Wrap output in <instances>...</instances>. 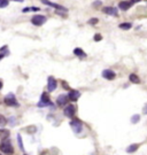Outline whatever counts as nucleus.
Returning <instances> with one entry per match:
<instances>
[{"label": "nucleus", "mask_w": 147, "mask_h": 155, "mask_svg": "<svg viewBox=\"0 0 147 155\" xmlns=\"http://www.w3.org/2000/svg\"><path fill=\"white\" fill-rule=\"evenodd\" d=\"M0 150L2 152V153H5V154H13L14 153V147H13V145L9 143V140L8 139H6L4 140L1 145H0Z\"/></svg>", "instance_id": "obj_1"}, {"label": "nucleus", "mask_w": 147, "mask_h": 155, "mask_svg": "<svg viewBox=\"0 0 147 155\" xmlns=\"http://www.w3.org/2000/svg\"><path fill=\"white\" fill-rule=\"evenodd\" d=\"M4 101H5V103L7 106H11V107H17V106H18V102H17L16 98H15V95H14L13 93L7 94L5 97V99H4Z\"/></svg>", "instance_id": "obj_2"}, {"label": "nucleus", "mask_w": 147, "mask_h": 155, "mask_svg": "<svg viewBox=\"0 0 147 155\" xmlns=\"http://www.w3.org/2000/svg\"><path fill=\"white\" fill-rule=\"evenodd\" d=\"M46 16L44 15H34L32 18H31V22L34 25H37V27H40V25H43L44 23L46 22Z\"/></svg>", "instance_id": "obj_3"}, {"label": "nucleus", "mask_w": 147, "mask_h": 155, "mask_svg": "<svg viewBox=\"0 0 147 155\" xmlns=\"http://www.w3.org/2000/svg\"><path fill=\"white\" fill-rule=\"evenodd\" d=\"M52 102L51 100H50V98H48V95H47V93L46 92H44L43 94H41V98H40V101L38 102V107H46V106H51Z\"/></svg>", "instance_id": "obj_4"}, {"label": "nucleus", "mask_w": 147, "mask_h": 155, "mask_svg": "<svg viewBox=\"0 0 147 155\" xmlns=\"http://www.w3.org/2000/svg\"><path fill=\"white\" fill-rule=\"evenodd\" d=\"M70 126H71V129H73V131L75 133H79V132H82L83 130V125H82V123L77 120H74L70 122Z\"/></svg>", "instance_id": "obj_5"}, {"label": "nucleus", "mask_w": 147, "mask_h": 155, "mask_svg": "<svg viewBox=\"0 0 147 155\" xmlns=\"http://www.w3.org/2000/svg\"><path fill=\"white\" fill-rule=\"evenodd\" d=\"M57 80H55V78L50 76L48 79H47V90H48V92H53L57 89Z\"/></svg>", "instance_id": "obj_6"}, {"label": "nucleus", "mask_w": 147, "mask_h": 155, "mask_svg": "<svg viewBox=\"0 0 147 155\" xmlns=\"http://www.w3.org/2000/svg\"><path fill=\"white\" fill-rule=\"evenodd\" d=\"M76 113V108L74 105H68L64 107V110H63V114L66 115L67 117H74V115Z\"/></svg>", "instance_id": "obj_7"}, {"label": "nucleus", "mask_w": 147, "mask_h": 155, "mask_svg": "<svg viewBox=\"0 0 147 155\" xmlns=\"http://www.w3.org/2000/svg\"><path fill=\"white\" fill-rule=\"evenodd\" d=\"M102 77L108 80H113L116 77V74L114 73L113 70H110V69H106V70L102 71Z\"/></svg>", "instance_id": "obj_8"}, {"label": "nucleus", "mask_w": 147, "mask_h": 155, "mask_svg": "<svg viewBox=\"0 0 147 155\" xmlns=\"http://www.w3.org/2000/svg\"><path fill=\"white\" fill-rule=\"evenodd\" d=\"M41 2H43V4H45V5H47V6H51V7H54V8H57V9H59V11H67V8H66V7H63V6L57 5V4H54V2H51V1H48V0H41Z\"/></svg>", "instance_id": "obj_9"}, {"label": "nucleus", "mask_w": 147, "mask_h": 155, "mask_svg": "<svg viewBox=\"0 0 147 155\" xmlns=\"http://www.w3.org/2000/svg\"><path fill=\"white\" fill-rule=\"evenodd\" d=\"M80 97V92L77 91V90H73V91L69 92V95H68V99L70 101H77Z\"/></svg>", "instance_id": "obj_10"}, {"label": "nucleus", "mask_w": 147, "mask_h": 155, "mask_svg": "<svg viewBox=\"0 0 147 155\" xmlns=\"http://www.w3.org/2000/svg\"><path fill=\"white\" fill-rule=\"evenodd\" d=\"M68 102V95H66V94H61V95H59L57 99V103L59 106H64V105H67Z\"/></svg>", "instance_id": "obj_11"}, {"label": "nucleus", "mask_w": 147, "mask_h": 155, "mask_svg": "<svg viewBox=\"0 0 147 155\" xmlns=\"http://www.w3.org/2000/svg\"><path fill=\"white\" fill-rule=\"evenodd\" d=\"M131 6H132V2H131V1H129V0H124V1H121V2L119 4V9H122V11H128Z\"/></svg>", "instance_id": "obj_12"}, {"label": "nucleus", "mask_w": 147, "mask_h": 155, "mask_svg": "<svg viewBox=\"0 0 147 155\" xmlns=\"http://www.w3.org/2000/svg\"><path fill=\"white\" fill-rule=\"evenodd\" d=\"M105 14H108V15H113V16H116L117 15V9L114 8V7H106L102 9Z\"/></svg>", "instance_id": "obj_13"}, {"label": "nucleus", "mask_w": 147, "mask_h": 155, "mask_svg": "<svg viewBox=\"0 0 147 155\" xmlns=\"http://www.w3.org/2000/svg\"><path fill=\"white\" fill-rule=\"evenodd\" d=\"M138 148H139V145H138V144H132V145H130V146H128L126 153H135Z\"/></svg>", "instance_id": "obj_14"}, {"label": "nucleus", "mask_w": 147, "mask_h": 155, "mask_svg": "<svg viewBox=\"0 0 147 155\" xmlns=\"http://www.w3.org/2000/svg\"><path fill=\"white\" fill-rule=\"evenodd\" d=\"M74 54L77 55L78 57H86V53L83 50H80V48H75L74 50Z\"/></svg>", "instance_id": "obj_15"}, {"label": "nucleus", "mask_w": 147, "mask_h": 155, "mask_svg": "<svg viewBox=\"0 0 147 155\" xmlns=\"http://www.w3.org/2000/svg\"><path fill=\"white\" fill-rule=\"evenodd\" d=\"M129 79H130V82L133 83V84H139V83H140V79H139V77H138L136 74H131L130 76H129Z\"/></svg>", "instance_id": "obj_16"}, {"label": "nucleus", "mask_w": 147, "mask_h": 155, "mask_svg": "<svg viewBox=\"0 0 147 155\" xmlns=\"http://www.w3.org/2000/svg\"><path fill=\"white\" fill-rule=\"evenodd\" d=\"M8 137H9V131H8V130H5V129H0V138L7 139Z\"/></svg>", "instance_id": "obj_17"}, {"label": "nucleus", "mask_w": 147, "mask_h": 155, "mask_svg": "<svg viewBox=\"0 0 147 155\" xmlns=\"http://www.w3.org/2000/svg\"><path fill=\"white\" fill-rule=\"evenodd\" d=\"M139 121H140V115L135 114L132 117H131V123H132V124H136V123H138Z\"/></svg>", "instance_id": "obj_18"}, {"label": "nucleus", "mask_w": 147, "mask_h": 155, "mask_svg": "<svg viewBox=\"0 0 147 155\" xmlns=\"http://www.w3.org/2000/svg\"><path fill=\"white\" fill-rule=\"evenodd\" d=\"M40 8H38V7H27V8H24L23 9V13H28V11H38Z\"/></svg>", "instance_id": "obj_19"}, {"label": "nucleus", "mask_w": 147, "mask_h": 155, "mask_svg": "<svg viewBox=\"0 0 147 155\" xmlns=\"http://www.w3.org/2000/svg\"><path fill=\"white\" fill-rule=\"evenodd\" d=\"M131 23H121L119 24V28L122 29V30H129V29H131Z\"/></svg>", "instance_id": "obj_20"}, {"label": "nucleus", "mask_w": 147, "mask_h": 155, "mask_svg": "<svg viewBox=\"0 0 147 155\" xmlns=\"http://www.w3.org/2000/svg\"><path fill=\"white\" fill-rule=\"evenodd\" d=\"M7 124V118L4 115H0V126H5Z\"/></svg>", "instance_id": "obj_21"}, {"label": "nucleus", "mask_w": 147, "mask_h": 155, "mask_svg": "<svg viewBox=\"0 0 147 155\" xmlns=\"http://www.w3.org/2000/svg\"><path fill=\"white\" fill-rule=\"evenodd\" d=\"M9 4V0H0V8H5Z\"/></svg>", "instance_id": "obj_22"}, {"label": "nucleus", "mask_w": 147, "mask_h": 155, "mask_svg": "<svg viewBox=\"0 0 147 155\" xmlns=\"http://www.w3.org/2000/svg\"><path fill=\"white\" fill-rule=\"evenodd\" d=\"M17 140H18V144H20V148L22 149H24V147H23V144H22V139H21V136H20V134H18V136H17Z\"/></svg>", "instance_id": "obj_23"}, {"label": "nucleus", "mask_w": 147, "mask_h": 155, "mask_svg": "<svg viewBox=\"0 0 147 155\" xmlns=\"http://www.w3.org/2000/svg\"><path fill=\"white\" fill-rule=\"evenodd\" d=\"M101 34H96V36H94V40H96V41H99V40H101Z\"/></svg>", "instance_id": "obj_24"}, {"label": "nucleus", "mask_w": 147, "mask_h": 155, "mask_svg": "<svg viewBox=\"0 0 147 155\" xmlns=\"http://www.w3.org/2000/svg\"><path fill=\"white\" fill-rule=\"evenodd\" d=\"M89 23L90 24H96V23H98V18H92V20L89 21Z\"/></svg>", "instance_id": "obj_25"}, {"label": "nucleus", "mask_w": 147, "mask_h": 155, "mask_svg": "<svg viewBox=\"0 0 147 155\" xmlns=\"http://www.w3.org/2000/svg\"><path fill=\"white\" fill-rule=\"evenodd\" d=\"M142 113H144V114H147V103L145 105V106H144V109H142Z\"/></svg>", "instance_id": "obj_26"}, {"label": "nucleus", "mask_w": 147, "mask_h": 155, "mask_svg": "<svg viewBox=\"0 0 147 155\" xmlns=\"http://www.w3.org/2000/svg\"><path fill=\"white\" fill-rule=\"evenodd\" d=\"M93 5H94V6H99V5H101V1H96V2H94Z\"/></svg>", "instance_id": "obj_27"}, {"label": "nucleus", "mask_w": 147, "mask_h": 155, "mask_svg": "<svg viewBox=\"0 0 147 155\" xmlns=\"http://www.w3.org/2000/svg\"><path fill=\"white\" fill-rule=\"evenodd\" d=\"M139 1H140V0H131L132 4H133V2H139Z\"/></svg>", "instance_id": "obj_28"}, {"label": "nucleus", "mask_w": 147, "mask_h": 155, "mask_svg": "<svg viewBox=\"0 0 147 155\" xmlns=\"http://www.w3.org/2000/svg\"><path fill=\"white\" fill-rule=\"evenodd\" d=\"M1 89H2V82L0 80V90H1Z\"/></svg>", "instance_id": "obj_29"}, {"label": "nucleus", "mask_w": 147, "mask_h": 155, "mask_svg": "<svg viewBox=\"0 0 147 155\" xmlns=\"http://www.w3.org/2000/svg\"><path fill=\"white\" fill-rule=\"evenodd\" d=\"M14 1H17V2H22V1H24V0H14Z\"/></svg>", "instance_id": "obj_30"}, {"label": "nucleus", "mask_w": 147, "mask_h": 155, "mask_svg": "<svg viewBox=\"0 0 147 155\" xmlns=\"http://www.w3.org/2000/svg\"><path fill=\"white\" fill-rule=\"evenodd\" d=\"M0 155H1V154H0Z\"/></svg>", "instance_id": "obj_31"}]
</instances>
